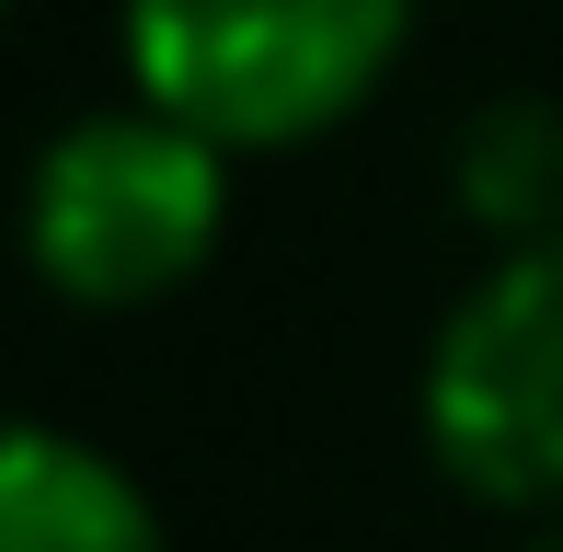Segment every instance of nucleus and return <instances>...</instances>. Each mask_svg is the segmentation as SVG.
<instances>
[{
    "instance_id": "obj_1",
    "label": "nucleus",
    "mask_w": 563,
    "mask_h": 552,
    "mask_svg": "<svg viewBox=\"0 0 563 552\" xmlns=\"http://www.w3.org/2000/svg\"><path fill=\"white\" fill-rule=\"evenodd\" d=\"M415 0H126V81L219 150H299L391 81Z\"/></svg>"
},
{
    "instance_id": "obj_2",
    "label": "nucleus",
    "mask_w": 563,
    "mask_h": 552,
    "mask_svg": "<svg viewBox=\"0 0 563 552\" xmlns=\"http://www.w3.org/2000/svg\"><path fill=\"white\" fill-rule=\"evenodd\" d=\"M230 231V150L173 128L162 104H104L58 128L23 173V254L81 311L173 299Z\"/></svg>"
},
{
    "instance_id": "obj_3",
    "label": "nucleus",
    "mask_w": 563,
    "mask_h": 552,
    "mask_svg": "<svg viewBox=\"0 0 563 552\" xmlns=\"http://www.w3.org/2000/svg\"><path fill=\"white\" fill-rule=\"evenodd\" d=\"M426 449L483 507H563V242H518L426 345Z\"/></svg>"
},
{
    "instance_id": "obj_4",
    "label": "nucleus",
    "mask_w": 563,
    "mask_h": 552,
    "mask_svg": "<svg viewBox=\"0 0 563 552\" xmlns=\"http://www.w3.org/2000/svg\"><path fill=\"white\" fill-rule=\"evenodd\" d=\"M0 552H173L139 472L69 426H0Z\"/></svg>"
},
{
    "instance_id": "obj_5",
    "label": "nucleus",
    "mask_w": 563,
    "mask_h": 552,
    "mask_svg": "<svg viewBox=\"0 0 563 552\" xmlns=\"http://www.w3.org/2000/svg\"><path fill=\"white\" fill-rule=\"evenodd\" d=\"M460 208L518 254V242H563V104L506 92L460 128Z\"/></svg>"
},
{
    "instance_id": "obj_6",
    "label": "nucleus",
    "mask_w": 563,
    "mask_h": 552,
    "mask_svg": "<svg viewBox=\"0 0 563 552\" xmlns=\"http://www.w3.org/2000/svg\"><path fill=\"white\" fill-rule=\"evenodd\" d=\"M518 552H563V530H541V541H518Z\"/></svg>"
},
{
    "instance_id": "obj_7",
    "label": "nucleus",
    "mask_w": 563,
    "mask_h": 552,
    "mask_svg": "<svg viewBox=\"0 0 563 552\" xmlns=\"http://www.w3.org/2000/svg\"><path fill=\"white\" fill-rule=\"evenodd\" d=\"M0 12H12V0H0Z\"/></svg>"
}]
</instances>
